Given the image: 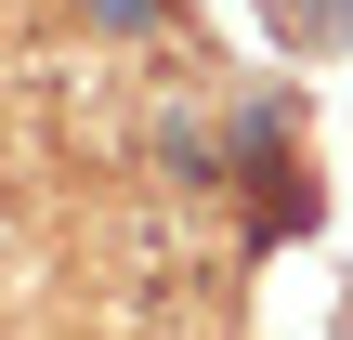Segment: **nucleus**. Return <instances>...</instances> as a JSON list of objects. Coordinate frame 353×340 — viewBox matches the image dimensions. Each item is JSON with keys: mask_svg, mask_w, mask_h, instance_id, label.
Listing matches in <instances>:
<instances>
[{"mask_svg": "<svg viewBox=\"0 0 353 340\" xmlns=\"http://www.w3.org/2000/svg\"><path fill=\"white\" fill-rule=\"evenodd\" d=\"M275 13V39H301V52H353V0H262Z\"/></svg>", "mask_w": 353, "mask_h": 340, "instance_id": "nucleus-1", "label": "nucleus"}, {"mask_svg": "<svg viewBox=\"0 0 353 340\" xmlns=\"http://www.w3.org/2000/svg\"><path fill=\"white\" fill-rule=\"evenodd\" d=\"M341 340H353V301H341Z\"/></svg>", "mask_w": 353, "mask_h": 340, "instance_id": "nucleus-2", "label": "nucleus"}]
</instances>
